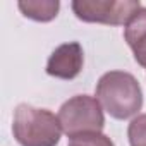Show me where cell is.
<instances>
[{
  "instance_id": "4",
  "label": "cell",
  "mask_w": 146,
  "mask_h": 146,
  "mask_svg": "<svg viewBox=\"0 0 146 146\" xmlns=\"http://www.w3.org/2000/svg\"><path fill=\"white\" fill-rule=\"evenodd\" d=\"M70 7L84 23L125 26L143 5L137 0H74Z\"/></svg>"
},
{
  "instance_id": "3",
  "label": "cell",
  "mask_w": 146,
  "mask_h": 146,
  "mask_svg": "<svg viewBox=\"0 0 146 146\" xmlns=\"http://www.w3.org/2000/svg\"><path fill=\"white\" fill-rule=\"evenodd\" d=\"M58 122L62 125V132L69 137L102 132L105 127L103 107L95 96L90 95H76L69 98L58 110Z\"/></svg>"
},
{
  "instance_id": "6",
  "label": "cell",
  "mask_w": 146,
  "mask_h": 146,
  "mask_svg": "<svg viewBox=\"0 0 146 146\" xmlns=\"http://www.w3.org/2000/svg\"><path fill=\"white\" fill-rule=\"evenodd\" d=\"M124 38L134 53L136 62L146 69V7H141L125 24Z\"/></svg>"
},
{
  "instance_id": "5",
  "label": "cell",
  "mask_w": 146,
  "mask_h": 146,
  "mask_svg": "<svg viewBox=\"0 0 146 146\" xmlns=\"http://www.w3.org/2000/svg\"><path fill=\"white\" fill-rule=\"evenodd\" d=\"M84 64L83 46L78 41H69L58 45L46 62V74L57 79L70 81L81 74Z\"/></svg>"
},
{
  "instance_id": "1",
  "label": "cell",
  "mask_w": 146,
  "mask_h": 146,
  "mask_svg": "<svg viewBox=\"0 0 146 146\" xmlns=\"http://www.w3.org/2000/svg\"><path fill=\"white\" fill-rule=\"evenodd\" d=\"M96 100L113 119L125 120L141 110L143 91L131 72L110 70L98 79Z\"/></svg>"
},
{
  "instance_id": "8",
  "label": "cell",
  "mask_w": 146,
  "mask_h": 146,
  "mask_svg": "<svg viewBox=\"0 0 146 146\" xmlns=\"http://www.w3.org/2000/svg\"><path fill=\"white\" fill-rule=\"evenodd\" d=\"M127 137L131 146H146V113H141L131 120Z\"/></svg>"
},
{
  "instance_id": "9",
  "label": "cell",
  "mask_w": 146,
  "mask_h": 146,
  "mask_svg": "<svg viewBox=\"0 0 146 146\" xmlns=\"http://www.w3.org/2000/svg\"><path fill=\"white\" fill-rule=\"evenodd\" d=\"M67 146H115L113 141L102 132H90L70 137Z\"/></svg>"
},
{
  "instance_id": "7",
  "label": "cell",
  "mask_w": 146,
  "mask_h": 146,
  "mask_svg": "<svg viewBox=\"0 0 146 146\" xmlns=\"http://www.w3.org/2000/svg\"><path fill=\"white\" fill-rule=\"evenodd\" d=\"M17 7L24 17L38 23H48L57 17L60 2L58 0H28V2H19Z\"/></svg>"
},
{
  "instance_id": "2",
  "label": "cell",
  "mask_w": 146,
  "mask_h": 146,
  "mask_svg": "<svg viewBox=\"0 0 146 146\" xmlns=\"http://www.w3.org/2000/svg\"><path fill=\"white\" fill-rule=\"evenodd\" d=\"M12 134L21 146H57L62 125L50 110L21 103L14 112Z\"/></svg>"
}]
</instances>
